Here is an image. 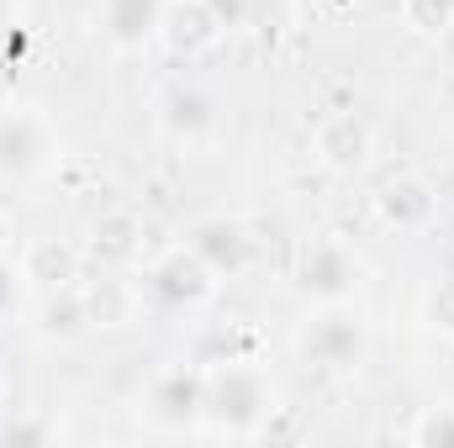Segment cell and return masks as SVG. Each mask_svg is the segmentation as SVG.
Masks as SVG:
<instances>
[{
  "label": "cell",
  "mask_w": 454,
  "mask_h": 448,
  "mask_svg": "<svg viewBox=\"0 0 454 448\" xmlns=\"http://www.w3.org/2000/svg\"><path fill=\"white\" fill-rule=\"evenodd\" d=\"M11 243H16V222H11V212L0 206V259L11 253Z\"/></svg>",
  "instance_id": "obj_23"
},
{
  "label": "cell",
  "mask_w": 454,
  "mask_h": 448,
  "mask_svg": "<svg viewBox=\"0 0 454 448\" xmlns=\"http://www.w3.org/2000/svg\"><path fill=\"white\" fill-rule=\"evenodd\" d=\"M275 412V390L270 375L254 364H217L207 369V412L201 428L223 433V438H254Z\"/></svg>",
  "instance_id": "obj_1"
},
{
  "label": "cell",
  "mask_w": 454,
  "mask_h": 448,
  "mask_svg": "<svg viewBox=\"0 0 454 448\" xmlns=\"http://www.w3.org/2000/svg\"><path fill=\"white\" fill-rule=\"evenodd\" d=\"M143 285H148L164 306H185V312H191V306H207V301L217 296V285H223V280H217V269H212V264L185 243V248L159 253Z\"/></svg>",
  "instance_id": "obj_4"
},
{
  "label": "cell",
  "mask_w": 454,
  "mask_h": 448,
  "mask_svg": "<svg viewBox=\"0 0 454 448\" xmlns=\"http://www.w3.org/2000/svg\"><path fill=\"white\" fill-rule=\"evenodd\" d=\"M296 348L307 364L317 369H359L364 353H370V328L364 317L348 306V301H333V306H317L301 333H296Z\"/></svg>",
  "instance_id": "obj_2"
},
{
  "label": "cell",
  "mask_w": 454,
  "mask_h": 448,
  "mask_svg": "<svg viewBox=\"0 0 454 448\" xmlns=\"http://www.w3.org/2000/svg\"><path fill=\"white\" fill-rule=\"evenodd\" d=\"M85 301H90V328H132L137 322V285L132 280H116V269H106V280H90L85 285Z\"/></svg>",
  "instance_id": "obj_16"
},
{
  "label": "cell",
  "mask_w": 454,
  "mask_h": 448,
  "mask_svg": "<svg viewBox=\"0 0 454 448\" xmlns=\"http://www.w3.org/2000/svg\"><path fill=\"white\" fill-rule=\"evenodd\" d=\"M207 412V369L196 364H175L148 385V417L164 428H201Z\"/></svg>",
  "instance_id": "obj_7"
},
{
  "label": "cell",
  "mask_w": 454,
  "mask_h": 448,
  "mask_svg": "<svg viewBox=\"0 0 454 448\" xmlns=\"http://www.w3.org/2000/svg\"><path fill=\"white\" fill-rule=\"evenodd\" d=\"M444 96H450V106H454V74H450V85H444Z\"/></svg>",
  "instance_id": "obj_26"
},
{
  "label": "cell",
  "mask_w": 454,
  "mask_h": 448,
  "mask_svg": "<svg viewBox=\"0 0 454 448\" xmlns=\"http://www.w3.org/2000/svg\"><path fill=\"white\" fill-rule=\"evenodd\" d=\"M85 259L96 269H132L143 259V217L127 212V206H112L90 222V237H85Z\"/></svg>",
  "instance_id": "obj_10"
},
{
  "label": "cell",
  "mask_w": 454,
  "mask_h": 448,
  "mask_svg": "<svg viewBox=\"0 0 454 448\" xmlns=\"http://www.w3.org/2000/svg\"><path fill=\"white\" fill-rule=\"evenodd\" d=\"M5 390H11V380H5V364H0V406H5Z\"/></svg>",
  "instance_id": "obj_25"
},
{
  "label": "cell",
  "mask_w": 454,
  "mask_h": 448,
  "mask_svg": "<svg viewBox=\"0 0 454 448\" xmlns=\"http://www.w3.org/2000/svg\"><path fill=\"white\" fill-rule=\"evenodd\" d=\"M80 269H85V248H74L69 237H32L21 248V274L27 285L43 296V290H59V285H80Z\"/></svg>",
  "instance_id": "obj_12"
},
{
  "label": "cell",
  "mask_w": 454,
  "mask_h": 448,
  "mask_svg": "<svg viewBox=\"0 0 454 448\" xmlns=\"http://www.w3.org/2000/svg\"><path fill=\"white\" fill-rule=\"evenodd\" d=\"M0 438H5V444H48V438H53V422L16 417V422H5V428H0Z\"/></svg>",
  "instance_id": "obj_21"
},
{
  "label": "cell",
  "mask_w": 454,
  "mask_h": 448,
  "mask_svg": "<svg viewBox=\"0 0 454 448\" xmlns=\"http://www.w3.org/2000/svg\"><path fill=\"white\" fill-rule=\"evenodd\" d=\"M212 5V16L223 21V32H238L243 21H248V11H254V0H207Z\"/></svg>",
  "instance_id": "obj_22"
},
{
  "label": "cell",
  "mask_w": 454,
  "mask_h": 448,
  "mask_svg": "<svg viewBox=\"0 0 454 448\" xmlns=\"http://www.w3.org/2000/svg\"><path fill=\"white\" fill-rule=\"evenodd\" d=\"M21 290H27V274H21V264L0 259V317H11V312L21 306Z\"/></svg>",
  "instance_id": "obj_20"
},
{
  "label": "cell",
  "mask_w": 454,
  "mask_h": 448,
  "mask_svg": "<svg viewBox=\"0 0 454 448\" xmlns=\"http://www.w3.org/2000/svg\"><path fill=\"white\" fill-rule=\"evenodd\" d=\"M11 21H16V0H0V37L11 32Z\"/></svg>",
  "instance_id": "obj_24"
},
{
  "label": "cell",
  "mask_w": 454,
  "mask_h": 448,
  "mask_svg": "<svg viewBox=\"0 0 454 448\" xmlns=\"http://www.w3.org/2000/svg\"><path fill=\"white\" fill-rule=\"evenodd\" d=\"M375 153V132L359 112H333L317 121L312 132V158L328 169V174H359Z\"/></svg>",
  "instance_id": "obj_6"
},
{
  "label": "cell",
  "mask_w": 454,
  "mask_h": 448,
  "mask_svg": "<svg viewBox=\"0 0 454 448\" xmlns=\"http://www.w3.org/2000/svg\"><path fill=\"white\" fill-rule=\"evenodd\" d=\"M296 290L307 301H317V306L354 301V290H359V259L348 253V243H339V237H312L296 253Z\"/></svg>",
  "instance_id": "obj_3"
},
{
  "label": "cell",
  "mask_w": 454,
  "mask_h": 448,
  "mask_svg": "<svg viewBox=\"0 0 454 448\" xmlns=\"http://www.w3.org/2000/svg\"><path fill=\"white\" fill-rule=\"evenodd\" d=\"M159 127L175 137V143H201L212 127H217V106L207 90L196 85H169L159 96Z\"/></svg>",
  "instance_id": "obj_14"
},
{
  "label": "cell",
  "mask_w": 454,
  "mask_h": 448,
  "mask_svg": "<svg viewBox=\"0 0 454 448\" xmlns=\"http://www.w3.org/2000/svg\"><path fill=\"white\" fill-rule=\"evenodd\" d=\"M185 243L217 269V280H232V274H243L254 264V237H248V227L238 217H201Z\"/></svg>",
  "instance_id": "obj_11"
},
{
  "label": "cell",
  "mask_w": 454,
  "mask_h": 448,
  "mask_svg": "<svg viewBox=\"0 0 454 448\" xmlns=\"http://www.w3.org/2000/svg\"><path fill=\"white\" fill-rule=\"evenodd\" d=\"M159 42L175 58H207L223 42V21L212 16L207 0H164V11H159Z\"/></svg>",
  "instance_id": "obj_9"
},
{
  "label": "cell",
  "mask_w": 454,
  "mask_h": 448,
  "mask_svg": "<svg viewBox=\"0 0 454 448\" xmlns=\"http://www.w3.org/2000/svg\"><path fill=\"white\" fill-rule=\"evenodd\" d=\"M291 21H296V11H291V0H254V11H248V32L259 37V42H280L286 32H291Z\"/></svg>",
  "instance_id": "obj_18"
},
{
  "label": "cell",
  "mask_w": 454,
  "mask_h": 448,
  "mask_svg": "<svg viewBox=\"0 0 454 448\" xmlns=\"http://www.w3.org/2000/svg\"><path fill=\"white\" fill-rule=\"evenodd\" d=\"M375 217L391 232H428L439 222V190L423 174H391L375 190Z\"/></svg>",
  "instance_id": "obj_8"
},
{
  "label": "cell",
  "mask_w": 454,
  "mask_h": 448,
  "mask_svg": "<svg viewBox=\"0 0 454 448\" xmlns=\"http://www.w3.org/2000/svg\"><path fill=\"white\" fill-rule=\"evenodd\" d=\"M53 158V127L32 106L0 112V174L5 180H32Z\"/></svg>",
  "instance_id": "obj_5"
},
{
  "label": "cell",
  "mask_w": 454,
  "mask_h": 448,
  "mask_svg": "<svg viewBox=\"0 0 454 448\" xmlns=\"http://www.w3.org/2000/svg\"><path fill=\"white\" fill-rule=\"evenodd\" d=\"M164 0H101V32L116 53H137L159 37Z\"/></svg>",
  "instance_id": "obj_13"
},
{
  "label": "cell",
  "mask_w": 454,
  "mask_h": 448,
  "mask_svg": "<svg viewBox=\"0 0 454 448\" xmlns=\"http://www.w3.org/2000/svg\"><path fill=\"white\" fill-rule=\"evenodd\" d=\"M407 444H418V448H454V406H428V412L407 428Z\"/></svg>",
  "instance_id": "obj_19"
},
{
  "label": "cell",
  "mask_w": 454,
  "mask_h": 448,
  "mask_svg": "<svg viewBox=\"0 0 454 448\" xmlns=\"http://www.w3.org/2000/svg\"><path fill=\"white\" fill-rule=\"evenodd\" d=\"M32 328L53 343H74V337L90 333V301H85V285H59V290H43L37 312H32Z\"/></svg>",
  "instance_id": "obj_15"
},
{
  "label": "cell",
  "mask_w": 454,
  "mask_h": 448,
  "mask_svg": "<svg viewBox=\"0 0 454 448\" xmlns=\"http://www.w3.org/2000/svg\"><path fill=\"white\" fill-rule=\"evenodd\" d=\"M402 21L418 37H444L454 27V0H402Z\"/></svg>",
  "instance_id": "obj_17"
}]
</instances>
